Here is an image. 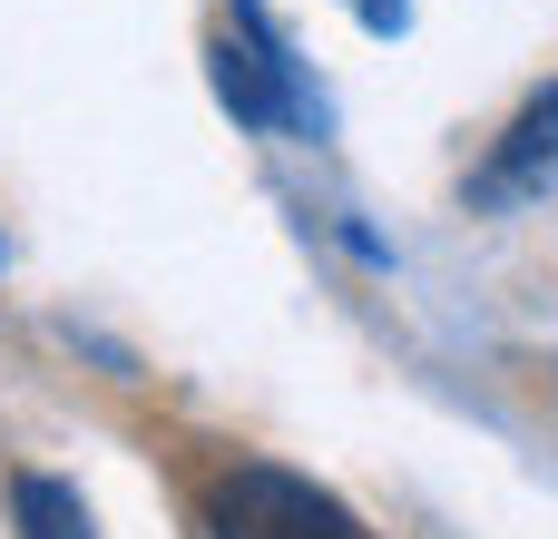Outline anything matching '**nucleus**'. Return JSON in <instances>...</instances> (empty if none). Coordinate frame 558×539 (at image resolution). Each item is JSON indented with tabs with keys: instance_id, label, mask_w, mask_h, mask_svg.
<instances>
[{
	"instance_id": "f03ea898",
	"label": "nucleus",
	"mask_w": 558,
	"mask_h": 539,
	"mask_svg": "<svg viewBox=\"0 0 558 539\" xmlns=\"http://www.w3.org/2000/svg\"><path fill=\"white\" fill-rule=\"evenodd\" d=\"M206 69H216V98L235 108V128H304V79L255 0H235V20L206 39Z\"/></svg>"
},
{
	"instance_id": "7ed1b4c3",
	"label": "nucleus",
	"mask_w": 558,
	"mask_h": 539,
	"mask_svg": "<svg viewBox=\"0 0 558 539\" xmlns=\"http://www.w3.org/2000/svg\"><path fill=\"white\" fill-rule=\"evenodd\" d=\"M549 177H558V79L520 98V118L500 128V147H490L481 177H471V206H520V196H539Z\"/></svg>"
},
{
	"instance_id": "f257e3e1",
	"label": "nucleus",
	"mask_w": 558,
	"mask_h": 539,
	"mask_svg": "<svg viewBox=\"0 0 558 539\" xmlns=\"http://www.w3.org/2000/svg\"><path fill=\"white\" fill-rule=\"evenodd\" d=\"M196 539H363V520H353L324 481L235 452V462H216L206 491H196Z\"/></svg>"
},
{
	"instance_id": "39448f33",
	"label": "nucleus",
	"mask_w": 558,
	"mask_h": 539,
	"mask_svg": "<svg viewBox=\"0 0 558 539\" xmlns=\"http://www.w3.org/2000/svg\"><path fill=\"white\" fill-rule=\"evenodd\" d=\"M402 20H412V0H363V29H373V39H392Z\"/></svg>"
},
{
	"instance_id": "20e7f679",
	"label": "nucleus",
	"mask_w": 558,
	"mask_h": 539,
	"mask_svg": "<svg viewBox=\"0 0 558 539\" xmlns=\"http://www.w3.org/2000/svg\"><path fill=\"white\" fill-rule=\"evenodd\" d=\"M10 520H20V539H98L88 530V501L69 481H49V471H20L10 481Z\"/></svg>"
}]
</instances>
